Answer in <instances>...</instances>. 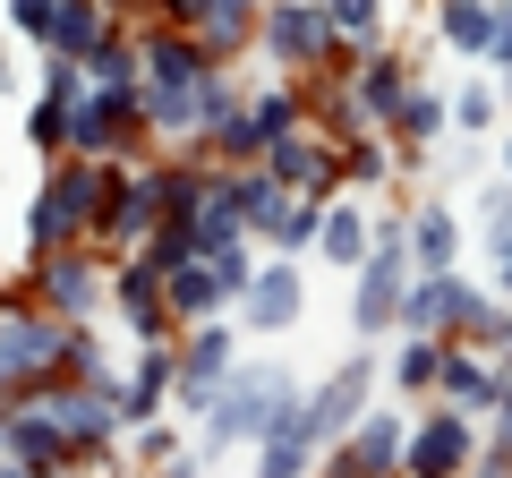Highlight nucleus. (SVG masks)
<instances>
[{"label": "nucleus", "instance_id": "obj_4", "mask_svg": "<svg viewBox=\"0 0 512 478\" xmlns=\"http://www.w3.org/2000/svg\"><path fill=\"white\" fill-rule=\"evenodd\" d=\"M69 359H77V325H69V316H52L43 299L26 308V291H9V316H0V376H9V393L60 385Z\"/></svg>", "mask_w": 512, "mask_h": 478}, {"label": "nucleus", "instance_id": "obj_32", "mask_svg": "<svg viewBox=\"0 0 512 478\" xmlns=\"http://www.w3.org/2000/svg\"><path fill=\"white\" fill-rule=\"evenodd\" d=\"M487 282L512 299V239H495V248H487Z\"/></svg>", "mask_w": 512, "mask_h": 478}, {"label": "nucleus", "instance_id": "obj_34", "mask_svg": "<svg viewBox=\"0 0 512 478\" xmlns=\"http://www.w3.org/2000/svg\"><path fill=\"white\" fill-rule=\"evenodd\" d=\"M495 444L512 453V385H504V402H495Z\"/></svg>", "mask_w": 512, "mask_h": 478}, {"label": "nucleus", "instance_id": "obj_26", "mask_svg": "<svg viewBox=\"0 0 512 478\" xmlns=\"http://www.w3.org/2000/svg\"><path fill=\"white\" fill-rule=\"evenodd\" d=\"M248 111H256V129H265V146L291 137V129H308V94H299V86H265Z\"/></svg>", "mask_w": 512, "mask_h": 478}, {"label": "nucleus", "instance_id": "obj_11", "mask_svg": "<svg viewBox=\"0 0 512 478\" xmlns=\"http://www.w3.org/2000/svg\"><path fill=\"white\" fill-rule=\"evenodd\" d=\"M299 316H308V274H299V257H265L256 282L239 291V333L274 342V333H291Z\"/></svg>", "mask_w": 512, "mask_h": 478}, {"label": "nucleus", "instance_id": "obj_7", "mask_svg": "<svg viewBox=\"0 0 512 478\" xmlns=\"http://www.w3.org/2000/svg\"><path fill=\"white\" fill-rule=\"evenodd\" d=\"M410 410H367L359 427H350L342 444H325V461H316V478H402L410 461Z\"/></svg>", "mask_w": 512, "mask_h": 478}, {"label": "nucleus", "instance_id": "obj_23", "mask_svg": "<svg viewBox=\"0 0 512 478\" xmlns=\"http://www.w3.org/2000/svg\"><path fill=\"white\" fill-rule=\"evenodd\" d=\"M393 385L402 393H436V376H444V350L453 342H436V333H393Z\"/></svg>", "mask_w": 512, "mask_h": 478}, {"label": "nucleus", "instance_id": "obj_8", "mask_svg": "<svg viewBox=\"0 0 512 478\" xmlns=\"http://www.w3.org/2000/svg\"><path fill=\"white\" fill-rule=\"evenodd\" d=\"M231 376H239V333L214 325V316H205V325H188V342H180V393H171V402H180V419H205V410L222 402V385H231Z\"/></svg>", "mask_w": 512, "mask_h": 478}, {"label": "nucleus", "instance_id": "obj_24", "mask_svg": "<svg viewBox=\"0 0 512 478\" xmlns=\"http://www.w3.org/2000/svg\"><path fill=\"white\" fill-rule=\"evenodd\" d=\"M444 120H453V103L444 94H410L402 111H393V137H402V154H436V137H444Z\"/></svg>", "mask_w": 512, "mask_h": 478}, {"label": "nucleus", "instance_id": "obj_31", "mask_svg": "<svg viewBox=\"0 0 512 478\" xmlns=\"http://www.w3.org/2000/svg\"><path fill=\"white\" fill-rule=\"evenodd\" d=\"M487 171V137H461L453 154H444V180H478Z\"/></svg>", "mask_w": 512, "mask_h": 478}, {"label": "nucleus", "instance_id": "obj_13", "mask_svg": "<svg viewBox=\"0 0 512 478\" xmlns=\"http://www.w3.org/2000/svg\"><path fill=\"white\" fill-rule=\"evenodd\" d=\"M376 410V359H342L325 385L308 393V419H316V444H342L350 427Z\"/></svg>", "mask_w": 512, "mask_h": 478}, {"label": "nucleus", "instance_id": "obj_6", "mask_svg": "<svg viewBox=\"0 0 512 478\" xmlns=\"http://www.w3.org/2000/svg\"><path fill=\"white\" fill-rule=\"evenodd\" d=\"M146 137H154V129H146V103H137V86H94V77H86L69 154H94V163H128Z\"/></svg>", "mask_w": 512, "mask_h": 478}, {"label": "nucleus", "instance_id": "obj_36", "mask_svg": "<svg viewBox=\"0 0 512 478\" xmlns=\"http://www.w3.org/2000/svg\"><path fill=\"white\" fill-rule=\"evenodd\" d=\"M154 478H197V461H188V453H180V461H171V470H154Z\"/></svg>", "mask_w": 512, "mask_h": 478}, {"label": "nucleus", "instance_id": "obj_29", "mask_svg": "<svg viewBox=\"0 0 512 478\" xmlns=\"http://www.w3.org/2000/svg\"><path fill=\"white\" fill-rule=\"evenodd\" d=\"M342 180L350 188H384V180H393V154L367 146V137H350V146H342Z\"/></svg>", "mask_w": 512, "mask_h": 478}, {"label": "nucleus", "instance_id": "obj_9", "mask_svg": "<svg viewBox=\"0 0 512 478\" xmlns=\"http://www.w3.org/2000/svg\"><path fill=\"white\" fill-rule=\"evenodd\" d=\"M470 470H478V410L436 402L419 427H410V461H402V478H470Z\"/></svg>", "mask_w": 512, "mask_h": 478}, {"label": "nucleus", "instance_id": "obj_21", "mask_svg": "<svg viewBox=\"0 0 512 478\" xmlns=\"http://www.w3.org/2000/svg\"><path fill=\"white\" fill-rule=\"evenodd\" d=\"M325 214H333V197H282V214L265 222V248H274V257H308V248H325Z\"/></svg>", "mask_w": 512, "mask_h": 478}, {"label": "nucleus", "instance_id": "obj_37", "mask_svg": "<svg viewBox=\"0 0 512 478\" xmlns=\"http://www.w3.org/2000/svg\"><path fill=\"white\" fill-rule=\"evenodd\" d=\"M504 180H512V137H504Z\"/></svg>", "mask_w": 512, "mask_h": 478}, {"label": "nucleus", "instance_id": "obj_33", "mask_svg": "<svg viewBox=\"0 0 512 478\" xmlns=\"http://www.w3.org/2000/svg\"><path fill=\"white\" fill-rule=\"evenodd\" d=\"M470 478H512V453H504V444H487V453H478V470Z\"/></svg>", "mask_w": 512, "mask_h": 478}, {"label": "nucleus", "instance_id": "obj_19", "mask_svg": "<svg viewBox=\"0 0 512 478\" xmlns=\"http://www.w3.org/2000/svg\"><path fill=\"white\" fill-rule=\"evenodd\" d=\"M410 257H419V274H453L461 265V222L444 214V197L410 205Z\"/></svg>", "mask_w": 512, "mask_h": 478}, {"label": "nucleus", "instance_id": "obj_2", "mask_svg": "<svg viewBox=\"0 0 512 478\" xmlns=\"http://www.w3.org/2000/svg\"><path fill=\"white\" fill-rule=\"evenodd\" d=\"M299 402V376L282 359H239V376L222 385V402L205 410V453H239V444H265L282 427V410Z\"/></svg>", "mask_w": 512, "mask_h": 478}, {"label": "nucleus", "instance_id": "obj_10", "mask_svg": "<svg viewBox=\"0 0 512 478\" xmlns=\"http://www.w3.org/2000/svg\"><path fill=\"white\" fill-rule=\"evenodd\" d=\"M265 171H274L291 197H342V137L316 129V111H308V129H291V137L265 146Z\"/></svg>", "mask_w": 512, "mask_h": 478}, {"label": "nucleus", "instance_id": "obj_17", "mask_svg": "<svg viewBox=\"0 0 512 478\" xmlns=\"http://www.w3.org/2000/svg\"><path fill=\"white\" fill-rule=\"evenodd\" d=\"M350 86H359V103H367V120H376V129H393V111L419 94V86H410V60H402V52H359Z\"/></svg>", "mask_w": 512, "mask_h": 478}, {"label": "nucleus", "instance_id": "obj_3", "mask_svg": "<svg viewBox=\"0 0 512 478\" xmlns=\"http://www.w3.org/2000/svg\"><path fill=\"white\" fill-rule=\"evenodd\" d=\"M419 291V257H410V222L393 214L376 231V257L350 274V333L359 342H384V333H402V308Z\"/></svg>", "mask_w": 512, "mask_h": 478}, {"label": "nucleus", "instance_id": "obj_20", "mask_svg": "<svg viewBox=\"0 0 512 478\" xmlns=\"http://www.w3.org/2000/svg\"><path fill=\"white\" fill-rule=\"evenodd\" d=\"M163 282H171V316H180V325H205L214 308H231V291H222L214 257H180Z\"/></svg>", "mask_w": 512, "mask_h": 478}, {"label": "nucleus", "instance_id": "obj_18", "mask_svg": "<svg viewBox=\"0 0 512 478\" xmlns=\"http://www.w3.org/2000/svg\"><path fill=\"white\" fill-rule=\"evenodd\" d=\"M376 205H350V197H333V214H325V248H316V257L325 265H342V274H359L367 257H376Z\"/></svg>", "mask_w": 512, "mask_h": 478}, {"label": "nucleus", "instance_id": "obj_16", "mask_svg": "<svg viewBox=\"0 0 512 478\" xmlns=\"http://www.w3.org/2000/svg\"><path fill=\"white\" fill-rule=\"evenodd\" d=\"M316 461H325V444H316V419H308V393H299L291 410H282V427L265 444H256V478H308Z\"/></svg>", "mask_w": 512, "mask_h": 478}, {"label": "nucleus", "instance_id": "obj_14", "mask_svg": "<svg viewBox=\"0 0 512 478\" xmlns=\"http://www.w3.org/2000/svg\"><path fill=\"white\" fill-rule=\"evenodd\" d=\"M111 308L128 316L137 342H163V333H171V282H163V265H154V257H120V265H111Z\"/></svg>", "mask_w": 512, "mask_h": 478}, {"label": "nucleus", "instance_id": "obj_12", "mask_svg": "<svg viewBox=\"0 0 512 478\" xmlns=\"http://www.w3.org/2000/svg\"><path fill=\"white\" fill-rule=\"evenodd\" d=\"M103 291H111V274H103V257H94V239L86 248H60V257H35V299L52 316H69V325H86V316L103 308Z\"/></svg>", "mask_w": 512, "mask_h": 478}, {"label": "nucleus", "instance_id": "obj_15", "mask_svg": "<svg viewBox=\"0 0 512 478\" xmlns=\"http://www.w3.org/2000/svg\"><path fill=\"white\" fill-rule=\"evenodd\" d=\"M0 436H9V461H18V470H35V478H60V470H77V461H86L69 436H60V419H52V410H35V402H9Z\"/></svg>", "mask_w": 512, "mask_h": 478}, {"label": "nucleus", "instance_id": "obj_5", "mask_svg": "<svg viewBox=\"0 0 512 478\" xmlns=\"http://www.w3.org/2000/svg\"><path fill=\"white\" fill-rule=\"evenodd\" d=\"M256 43H265V60L291 69V77H350V69H359V52L333 35V9H325V0H274Z\"/></svg>", "mask_w": 512, "mask_h": 478}, {"label": "nucleus", "instance_id": "obj_28", "mask_svg": "<svg viewBox=\"0 0 512 478\" xmlns=\"http://www.w3.org/2000/svg\"><path fill=\"white\" fill-rule=\"evenodd\" d=\"M60 18H69V0H9V26H18L35 52H52V43H60Z\"/></svg>", "mask_w": 512, "mask_h": 478}, {"label": "nucleus", "instance_id": "obj_27", "mask_svg": "<svg viewBox=\"0 0 512 478\" xmlns=\"http://www.w3.org/2000/svg\"><path fill=\"white\" fill-rule=\"evenodd\" d=\"M325 9H333V35L350 52H376L384 43V0H325Z\"/></svg>", "mask_w": 512, "mask_h": 478}, {"label": "nucleus", "instance_id": "obj_22", "mask_svg": "<svg viewBox=\"0 0 512 478\" xmlns=\"http://www.w3.org/2000/svg\"><path fill=\"white\" fill-rule=\"evenodd\" d=\"M436 43L461 60H487L495 43V0H436Z\"/></svg>", "mask_w": 512, "mask_h": 478}, {"label": "nucleus", "instance_id": "obj_30", "mask_svg": "<svg viewBox=\"0 0 512 478\" xmlns=\"http://www.w3.org/2000/svg\"><path fill=\"white\" fill-rule=\"evenodd\" d=\"M128 436H137V461H154V470H171V461H180V436H171L163 419H146V427H128Z\"/></svg>", "mask_w": 512, "mask_h": 478}, {"label": "nucleus", "instance_id": "obj_1", "mask_svg": "<svg viewBox=\"0 0 512 478\" xmlns=\"http://www.w3.org/2000/svg\"><path fill=\"white\" fill-rule=\"evenodd\" d=\"M128 188V163H94V154H60L52 171H43L35 205H26V248L35 257H60V248H103V222L111 205H120Z\"/></svg>", "mask_w": 512, "mask_h": 478}, {"label": "nucleus", "instance_id": "obj_35", "mask_svg": "<svg viewBox=\"0 0 512 478\" xmlns=\"http://www.w3.org/2000/svg\"><path fill=\"white\" fill-rule=\"evenodd\" d=\"M495 368H504V385H512V325H504V342H495Z\"/></svg>", "mask_w": 512, "mask_h": 478}, {"label": "nucleus", "instance_id": "obj_25", "mask_svg": "<svg viewBox=\"0 0 512 478\" xmlns=\"http://www.w3.org/2000/svg\"><path fill=\"white\" fill-rule=\"evenodd\" d=\"M495 120H504V86H453V137H495Z\"/></svg>", "mask_w": 512, "mask_h": 478}]
</instances>
